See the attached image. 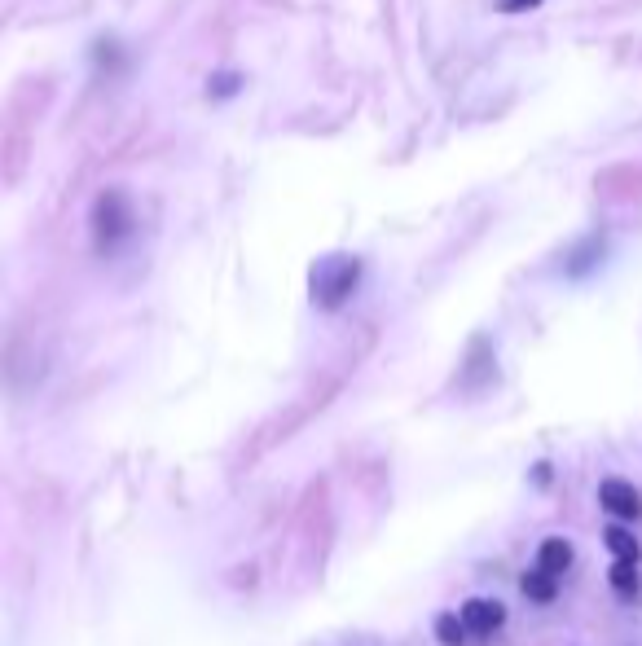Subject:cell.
<instances>
[{"label":"cell","instance_id":"1","mask_svg":"<svg viewBox=\"0 0 642 646\" xmlns=\"http://www.w3.org/2000/svg\"><path fill=\"white\" fill-rule=\"evenodd\" d=\"M88 229H93V247L102 255H119L137 238V211H132L124 189H106L97 194L93 216H88Z\"/></svg>","mask_w":642,"mask_h":646},{"label":"cell","instance_id":"2","mask_svg":"<svg viewBox=\"0 0 642 646\" xmlns=\"http://www.w3.org/2000/svg\"><path fill=\"white\" fill-rule=\"evenodd\" d=\"M361 273H365V264L357 260V255H326V260H317L313 282H308L313 304L321 308V313H339V308L352 299V291L361 286Z\"/></svg>","mask_w":642,"mask_h":646},{"label":"cell","instance_id":"3","mask_svg":"<svg viewBox=\"0 0 642 646\" xmlns=\"http://www.w3.org/2000/svg\"><path fill=\"white\" fill-rule=\"evenodd\" d=\"M599 506L612 519H621V523H638L642 519V493L629 480H621V475H607V480L599 484Z\"/></svg>","mask_w":642,"mask_h":646},{"label":"cell","instance_id":"4","mask_svg":"<svg viewBox=\"0 0 642 646\" xmlns=\"http://www.w3.org/2000/svg\"><path fill=\"white\" fill-rule=\"evenodd\" d=\"M458 620L467 625L471 638H493L506 625V603H497V598H467L458 607Z\"/></svg>","mask_w":642,"mask_h":646},{"label":"cell","instance_id":"5","mask_svg":"<svg viewBox=\"0 0 642 646\" xmlns=\"http://www.w3.org/2000/svg\"><path fill=\"white\" fill-rule=\"evenodd\" d=\"M572 559H577V550H572L568 537H546V541L537 545V567L546 576H555V581L572 567Z\"/></svg>","mask_w":642,"mask_h":646},{"label":"cell","instance_id":"6","mask_svg":"<svg viewBox=\"0 0 642 646\" xmlns=\"http://www.w3.org/2000/svg\"><path fill=\"white\" fill-rule=\"evenodd\" d=\"M603 545H607V554H612V563H642V541L625 528V523H607Z\"/></svg>","mask_w":642,"mask_h":646},{"label":"cell","instance_id":"7","mask_svg":"<svg viewBox=\"0 0 642 646\" xmlns=\"http://www.w3.org/2000/svg\"><path fill=\"white\" fill-rule=\"evenodd\" d=\"M519 594H524L533 607H550L559 598V581L555 576H546L541 567H528V572L519 576Z\"/></svg>","mask_w":642,"mask_h":646},{"label":"cell","instance_id":"8","mask_svg":"<svg viewBox=\"0 0 642 646\" xmlns=\"http://www.w3.org/2000/svg\"><path fill=\"white\" fill-rule=\"evenodd\" d=\"M607 581H612V589L621 598H638L642 594V572H638V563H612L607 567Z\"/></svg>","mask_w":642,"mask_h":646},{"label":"cell","instance_id":"9","mask_svg":"<svg viewBox=\"0 0 642 646\" xmlns=\"http://www.w3.org/2000/svg\"><path fill=\"white\" fill-rule=\"evenodd\" d=\"M431 629H436V642H440V646H467V642H471V633H467V625L458 620V611H440L436 625H431Z\"/></svg>","mask_w":642,"mask_h":646},{"label":"cell","instance_id":"10","mask_svg":"<svg viewBox=\"0 0 642 646\" xmlns=\"http://www.w3.org/2000/svg\"><path fill=\"white\" fill-rule=\"evenodd\" d=\"M242 88V75H212V97L216 93H238Z\"/></svg>","mask_w":642,"mask_h":646},{"label":"cell","instance_id":"11","mask_svg":"<svg viewBox=\"0 0 642 646\" xmlns=\"http://www.w3.org/2000/svg\"><path fill=\"white\" fill-rule=\"evenodd\" d=\"M533 5H541V0H497L502 14H524V9H533Z\"/></svg>","mask_w":642,"mask_h":646},{"label":"cell","instance_id":"12","mask_svg":"<svg viewBox=\"0 0 642 646\" xmlns=\"http://www.w3.org/2000/svg\"><path fill=\"white\" fill-rule=\"evenodd\" d=\"M533 480H537V488L550 484V462H537V475H533Z\"/></svg>","mask_w":642,"mask_h":646}]
</instances>
